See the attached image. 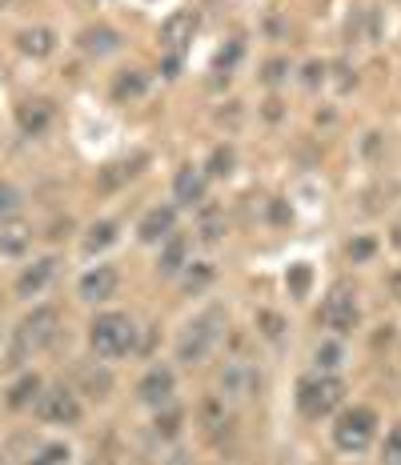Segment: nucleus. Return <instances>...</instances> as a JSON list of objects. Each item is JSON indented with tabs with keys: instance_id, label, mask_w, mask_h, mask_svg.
Wrapping results in <instances>:
<instances>
[{
	"instance_id": "nucleus-22",
	"label": "nucleus",
	"mask_w": 401,
	"mask_h": 465,
	"mask_svg": "<svg viewBox=\"0 0 401 465\" xmlns=\"http://www.w3.org/2000/svg\"><path fill=\"white\" fill-rule=\"evenodd\" d=\"M41 390L45 381L36 373H25L21 381H13V390H8V410H28V405L41 401Z\"/></svg>"
},
{
	"instance_id": "nucleus-2",
	"label": "nucleus",
	"mask_w": 401,
	"mask_h": 465,
	"mask_svg": "<svg viewBox=\"0 0 401 465\" xmlns=\"http://www.w3.org/2000/svg\"><path fill=\"white\" fill-rule=\"evenodd\" d=\"M346 401V381L337 373H313V377H301L297 381V410L301 418L309 421H321Z\"/></svg>"
},
{
	"instance_id": "nucleus-10",
	"label": "nucleus",
	"mask_w": 401,
	"mask_h": 465,
	"mask_svg": "<svg viewBox=\"0 0 401 465\" xmlns=\"http://www.w3.org/2000/svg\"><path fill=\"white\" fill-rule=\"evenodd\" d=\"M116 289H121V273H116L113 265H93L89 273L76 281V297L89 305L109 302V297H116Z\"/></svg>"
},
{
	"instance_id": "nucleus-34",
	"label": "nucleus",
	"mask_w": 401,
	"mask_h": 465,
	"mask_svg": "<svg viewBox=\"0 0 401 465\" xmlns=\"http://www.w3.org/2000/svg\"><path fill=\"white\" fill-rule=\"evenodd\" d=\"M21 189L16 185H8V181H0V221H8V217H16L21 213Z\"/></svg>"
},
{
	"instance_id": "nucleus-26",
	"label": "nucleus",
	"mask_w": 401,
	"mask_h": 465,
	"mask_svg": "<svg viewBox=\"0 0 401 465\" xmlns=\"http://www.w3.org/2000/svg\"><path fill=\"white\" fill-rule=\"evenodd\" d=\"M341 361H346V345L334 341V337L313 349V365H317V373H337Z\"/></svg>"
},
{
	"instance_id": "nucleus-41",
	"label": "nucleus",
	"mask_w": 401,
	"mask_h": 465,
	"mask_svg": "<svg viewBox=\"0 0 401 465\" xmlns=\"http://www.w3.org/2000/svg\"><path fill=\"white\" fill-rule=\"evenodd\" d=\"M177 73H181V56L165 53V76H177Z\"/></svg>"
},
{
	"instance_id": "nucleus-15",
	"label": "nucleus",
	"mask_w": 401,
	"mask_h": 465,
	"mask_svg": "<svg viewBox=\"0 0 401 465\" xmlns=\"http://www.w3.org/2000/svg\"><path fill=\"white\" fill-rule=\"evenodd\" d=\"M145 164H149V153H133V157H125V161H109L96 173V185H101V193H116L121 185H129Z\"/></svg>"
},
{
	"instance_id": "nucleus-6",
	"label": "nucleus",
	"mask_w": 401,
	"mask_h": 465,
	"mask_svg": "<svg viewBox=\"0 0 401 465\" xmlns=\"http://www.w3.org/2000/svg\"><path fill=\"white\" fill-rule=\"evenodd\" d=\"M357 317H361V309H357V293H354V285L337 281V285L329 289V297L321 302L317 322L326 325V329H334V333H354V329H357Z\"/></svg>"
},
{
	"instance_id": "nucleus-28",
	"label": "nucleus",
	"mask_w": 401,
	"mask_h": 465,
	"mask_svg": "<svg viewBox=\"0 0 401 465\" xmlns=\"http://www.w3.org/2000/svg\"><path fill=\"white\" fill-rule=\"evenodd\" d=\"M233 169H237L233 144H217V149L209 153V161H205V177H233Z\"/></svg>"
},
{
	"instance_id": "nucleus-9",
	"label": "nucleus",
	"mask_w": 401,
	"mask_h": 465,
	"mask_svg": "<svg viewBox=\"0 0 401 465\" xmlns=\"http://www.w3.org/2000/svg\"><path fill=\"white\" fill-rule=\"evenodd\" d=\"M173 393H177V377H173L169 365H153V370L136 381V397H141L145 405H153V410L173 405Z\"/></svg>"
},
{
	"instance_id": "nucleus-14",
	"label": "nucleus",
	"mask_w": 401,
	"mask_h": 465,
	"mask_svg": "<svg viewBox=\"0 0 401 465\" xmlns=\"http://www.w3.org/2000/svg\"><path fill=\"white\" fill-rule=\"evenodd\" d=\"M173 232H177V205H153L141 217V225H136V237H141L145 245H161Z\"/></svg>"
},
{
	"instance_id": "nucleus-24",
	"label": "nucleus",
	"mask_w": 401,
	"mask_h": 465,
	"mask_svg": "<svg viewBox=\"0 0 401 465\" xmlns=\"http://www.w3.org/2000/svg\"><path fill=\"white\" fill-rule=\"evenodd\" d=\"M81 390L96 397V401H105L113 393V373L105 365H89V370H81Z\"/></svg>"
},
{
	"instance_id": "nucleus-33",
	"label": "nucleus",
	"mask_w": 401,
	"mask_h": 465,
	"mask_svg": "<svg viewBox=\"0 0 401 465\" xmlns=\"http://www.w3.org/2000/svg\"><path fill=\"white\" fill-rule=\"evenodd\" d=\"M374 253H377V241H374V237H366V232H361V237H354V241L346 245V257L354 261V265H366V261L374 257Z\"/></svg>"
},
{
	"instance_id": "nucleus-38",
	"label": "nucleus",
	"mask_w": 401,
	"mask_h": 465,
	"mask_svg": "<svg viewBox=\"0 0 401 465\" xmlns=\"http://www.w3.org/2000/svg\"><path fill=\"white\" fill-rule=\"evenodd\" d=\"M326 73H329V69H326L321 61H309V64H306V73H301V84H306V89H321V84L329 81Z\"/></svg>"
},
{
	"instance_id": "nucleus-25",
	"label": "nucleus",
	"mask_w": 401,
	"mask_h": 465,
	"mask_svg": "<svg viewBox=\"0 0 401 465\" xmlns=\"http://www.w3.org/2000/svg\"><path fill=\"white\" fill-rule=\"evenodd\" d=\"M201 425H205V433H213V438H217L221 430H229V410H225V397H205Z\"/></svg>"
},
{
	"instance_id": "nucleus-7",
	"label": "nucleus",
	"mask_w": 401,
	"mask_h": 465,
	"mask_svg": "<svg viewBox=\"0 0 401 465\" xmlns=\"http://www.w3.org/2000/svg\"><path fill=\"white\" fill-rule=\"evenodd\" d=\"M36 413H41V421H48V425H81L85 405H81V397H76V390H68V385H53L48 393H41Z\"/></svg>"
},
{
	"instance_id": "nucleus-3",
	"label": "nucleus",
	"mask_w": 401,
	"mask_h": 465,
	"mask_svg": "<svg viewBox=\"0 0 401 465\" xmlns=\"http://www.w3.org/2000/svg\"><path fill=\"white\" fill-rule=\"evenodd\" d=\"M221 329H225V313H221V309H205L201 317H193V322L185 325V333L177 337V361L181 365H201L205 357L217 349Z\"/></svg>"
},
{
	"instance_id": "nucleus-44",
	"label": "nucleus",
	"mask_w": 401,
	"mask_h": 465,
	"mask_svg": "<svg viewBox=\"0 0 401 465\" xmlns=\"http://www.w3.org/2000/svg\"><path fill=\"white\" fill-rule=\"evenodd\" d=\"M394 293H397V302H401V273L394 277Z\"/></svg>"
},
{
	"instance_id": "nucleus-39",
	"label": "nucleus",
	"mask_w": 401,
	"mask_h": 465,
	"mask_svg": "<svg viewBox=\"0 0 401 465\" xmlns=\"http://www.w3.org/2000/svg\"><path fill=\"white\" fill-rule=\"evenodd\" d=\"M257 325H261V333H266V337H273V341L286 333V322H281L277 313H269V309H266V313H257Z\"/></svg>"
},
{
	"instance_id": "nucleus-40",
	"label": "nucleus",
	"mask_w": 401,
	"mask_h": 465,
	"mask_svg": "<svg viewBox=\"0 0 401 465\" xmlns=\"http://www.w3.org/2000/svg\"><path fill=\"white\" fill-rule=\"evenodd\" d=\"M269 221H273V225H289V221H293V209L286 205V201H273V205H269Z\"/></svg>"
},
{
	"instance_id": "nucleus-35",
	"label": "nucleus",
	"mask_w": 401,
	"mask_h": 465,
	"mask_svg": "<svg viewBox=\"0 0 401 465\" xmlns=\"http://www.w3.org/2000/svg\"><path fill=\"white\" fill-rule=\"evenodd\" d=\"M289 61H286V56H273V61H266V69H261V81H266L269 84V89H277V84L281 81H289Z\"/></svg>"
},
{
	"instance_id": "nucleus-47",
	"label": "nucleus",
	"mask_w": 401,
	"mask_h": 465,
	"mask_svg": "<svg viewBox=\"0 0 401 465\" xmlns=\"http://www.w3.org/2000/svg\"><path fill=\"white\" fill-rule=\"evenodd\" d=\"M0 465H5V461H0Z\"/></svg>"
},
{
	"instance_id": "nucleus-36",
	"label": "nucleus",
	"mask_w": 401,
	"mask_h": 465,
	"mask_svg": "<svg viewBox=\"0 0 401 465\" xmlns=\"http://www.w3.org/2000/svg\"><path fill=\"white\" fill-rule=\"evenodd\" d=\"M286 285H289V293H293V297H309V285H313L309 265H293V269H289V277H286Z\"/></svg>"
},
{
	"instance_id": "nucleus-27",
	"label": "nucleus",
	"mask_w": 401,
	"mask_h": 465,
	"mask_svg": "<svg viewBox=\"0 0 401 465\" xmlns=\"http://www.w3.org/2000/svg\"><path fill=\"white\" fill-rule=\"evenodd\" d=\"M73 461V450L65 441H45L28 453V465H68Z\"/></svg>"
},
{
	"instance_id": "nucleus-12",
	"label": "nucleus",
	"mask_w": 401,
	"mask_h": 465,
	"mask_svg": "<svg viewBox=\"0 0 401 465\" xmlns=\"http://www.w3.org/2000/svg\"><path fill=\"white\" fill-rule=\"evenodd\" d=\"M205 193H209V177H205L201 164H181L177 177H173V197H177V205H185V209L205 205Z\"/></svg>"
},
{
	"instance_id": "nucleus-32",
	"label": "nucleus",
	"mask_w": 401,
	"mask_h": 465,
	"mask_svg": "<svg viewBox=\"0 0 401 465\" xmlns=\"http://www.w3.org/2000/svg\"><path fill=\"white\" fill-rule=\"evenodd\" d=\"M241 53H246V45H241V41H229V45H225L217 56H213V73H225V76H229L233 69H237Z\"/></svg>"
},
{
	"instance_id": "nucleus-17",
	"label": "nucleus",
	"mask_w": 401,
	"mask_h": 465,
	"mask_svg": "<svg viewBox=\"0 0 401 465\" xmlns=\"http://www.w3.org/2000/svg\"><path fill=\"white\" fill-rule=\"evenodd\" d=\"M145 93H149V73L145 69H121L109 84V96L116 104H133V101H141Z\"/></svg>"
},
{
	"instance_id": "nucleus-18",
	"label": "nucleus",
	"mask_w": 401,
	"mask_h": 465,
	"mask_svg": "<svg viewBox=\"0 0 401 465\" xmlns=\"http://www.w3.org/2000/svg\"><path fill=\"white\" fill-rule=\"evenodd\" d=\"M185 265H189V237L173 232V237L161 241V253H156V273H161V277H177Z\"/></svg>"
},
{
	"instance_id": "nucleus-13",
	"label": "nucleus",
	"mask_w": 401,
	"mask_h": 465,
	"mask_svg": "<svg viewBox=\"0 0 401 465\" xmlns=\"http://www.w3.org/2000/svg\"><path fill=\"white\" fill-rule=\"evenodd\" d=\"M53 116H56L53 104H48L45 96H33V101L16 104V129H21L25 137H45V133L53 129Z\"/></svg>"
},
{
	"instance_id": "nucleus-20",
	"label": "nucleus",
	"mask_w": 401,
	"mask_h": 465,
	"mask_svg": "<svg viewBox=\"0 0 401 465\" xmlns=\"http://www.w3.org/2000/svg\"><path fill=\"white\" fill-rule=\"evenodd\" d=\"M53 273H56V257L33 261V265H28L25 273L16 277V297H36V293H45V285L53 281Z\"/></svg>"
},
{
	"instance_id": "nucleus-4",
	"label": "nucleus",
	"mask_w": 401,
	"mask_h": 465,
	"mask_svg": "<svg viewBox=\"0 0 401 465\" xmlns=\"http://www.w3.org/2000/svg\"><path fill=\"white\" fill-rule=\"evenodd\" d=\"M377 433V413L369 405H354V410H341L334 421V445L341 453H361L369 450Z\"/></svg>"
},
{
	"instance_id": "nucleus-8",
	"label": "nucleus",
	"mask_w": 401,
	"mask_h": 465,
	"mask_svg": "<svg viewBox=\"0 0 401 465\" xmlns=\"http://www.w3.org/2000/svg\"><path fill=\"white\" fill-rule=\"evenodd\" d=\"M217 385H221V397H237V401H246V397H253V393L261 390V373L253 370L249 361L233 357V361H225V365H221Z\"/></svg>"
},
{
	"instance_id": "nucleus-30",
	"label": "nucleus",
	"mask_w": 401,
	"mask_h": 465,
	"mask_svg": "<svg viewBox=\"0 0 401 465\" xmlns=\"http://www.w3.org/2000/svg\"><path fill=\"white\" fill-rule=\"evenodd\" d=\"M197 232H201L205 245H217L221 232H225V213H221V209H205V213H201V225H197Z\"/></svg>"
},
{
	"instance_id": "nucleus-16",
	"label": "nucleus",
	"mask_w": 401,
	"mask_h": 465,
	"mask_svg": "<svg viewBox=\"0 0 401 465\" xmlns=\"http://www.w3.org/2000/svg\"><path fill=\"white\" fill-rule=\"evenodd\" d=\"M76 45H81L85 56H96V61H101V56H113L125 41H121V33H116L113 25H89V28L76 33Z\"/></svg>"
},
{
	"instance_id": "nucleus-45",
	"label": "nucleus",
	"mask_w": 401,
	"mask_h": 465,
	"mask_svg": "<svg viewBox=\"0 0 401 465\" xmlns=\"http://www.w3.org/2000/svg\"><path fill=\"white\" fill-rule=\"evenodd\" d=\"M8 8H13V0H0V13H8Z\"/></svg>"
},
{
	"instance_id": "nucleus-43",
	"label": "nucleus",
	"mask_w": 401,
	"mask_h": 465,
	"mask_svg": "<svg viewBox=\"0 0 401 465\" xmlns=\"http://www.w3.org/2000/svg\"><path fill=\"white\" fill-rule=\"evenodd\" d=\"M169 465H193V458H189V453H173Z\"/></svg>"
},
{
	"instance_id": "nucleus-46",
	"label": "nucleus",
	"mask_w": 401,
	"mask_h": 465,
	"mask_svg": "<svg viewBox=\"0 0 401 465\" xmlns=\"http://www.w3.org/2000/svg\"><path fill=\"white\" fill-rule=\"evenodd\" d=\"M397 5H401V0H397Z\"/></svg>"
},
{
	"instance_id": "nucleus-1",
	"label": "nucleus",
	"mask_w": 401,
	"mask_h": 465,
	"mask_svg": "<svg viewBox=\"0 0 401 465\" xmlns=\"http://www.w3.org/2000/svg\"><path fill=\"white\" fill-rule=\"evenodd\" d=\"M89 345L101 361H116L129 357L136 349V325L129 313H96L89 325Z\"/></svg>"
},
{
	"instance_id": "nucleus-29",
	"label": "nucleus",
	"mask_w": 401,
	"mask_h": 465,
	"mask_svg": "<svg viewBox=\"0 0 401 465\" xmlns=\"http://www.w3.org/2000/svg\"><path fill=\"white\" fill-rule=\"evenodd\" d=\"M116 229H121L116 221H96V225L85 232V253L93 257V253H101V249H109L116 241Z\"/></svg>"
},
{
	"instance_id": "nucleus-19",
	"label": "nucleus",
	"mask_w": 401,
	"mask_h": 465,
	"mask_svg": "<svg viewBox=\"0 0 401 465\" xmlns=\"http://www.w3.org/2000/svg\"><path fill=\"white\" fill-rule=\"evenodd\" d=\"M16 48L28 56V61H45V56L56 53V33L45 25H33V28H21L16 33Z\"/></svg>"
},
{
	"instance_id": "nucleus-31",
	"label": "nucleus",
	"mask_w": 401,
	"mask_h": 465,
	"mask_svg": "<svg viewBox=\"0 0 401 465\" xmlns=\"http://www.w3.org/2000/svg\"><path fill=\"white\" fill-rule=\"evenodd\" d=\"M181 421H185V413L181 410H173V405H165V410H156V438H177L181 433Z\"/></svg>"
},
{
	"instance_id": "nucleus-37",
	"label": "nucleus",
	"mask_w": 401,
	"mask_h": 465,
	"mask_svg": "<svg viewBox=\"0 0 401 465\" xmlns=\"http://www.w3.org/2000/svg\"><path fill=\"white\" fill-rule=\"evenodd\" d=\"M381 458H386V465H401V421L389 430L386 438V450H381Z\"/></svg>"
},
{
	"instance_id": "nucleus-5",
	"label": "nucleus",
	"mask_w": 401,
	"mask_h": 465,
	"mask_svg": "<svg viewBox=\"0 0 401 465\" xmlns=\"http://www.w3.org/2000/svg\"><path fill=\"white\" fill-rule=\"evenodd\" d=\"M56 333H61V317H56V309H48V305L33 309V313L21 322V329H16V349H13V361L8 365H21L25 353H36V349L53 345Z\"/></svg>"
},
{
	"instance_id": "nucleus-21",
	"label": "nucleus",
	"mask_w": 401,
	"mask_h": 465,
	"mask_svg": "<svg viewBox=\"0 0 401 465\" xmlns=\"http://www.w3.org/2000/svg\"><path fill=\"white\" fill-rule=\"evenodd\" d=\"M28 245H33V229H28L25 221H16V217L0 221V253H5V257H21Z\"/></svg>"
},
{
	"instance_id": "nucleus-42",
	"label": "nucleus",
	"mask_w": 401,
	"mask_h": 465,
	"mask_svg": "<svg viewBox=\"0 0 401 465\" xmlns=\"http://www.w3.org/2000/svg\"><path fill=\"white\" fill-rule=\"evenodd\" d=\"M389 245H394V249H397V253H401V221H397V225H394V232H389Z\"/></svg>"
},
{
	"instance_id": "nucleus-23",
	"label": "nucleus",
	"mask_w": 401,
	"mask_h": 465,
	"mask_svg": "<svg viewBox=\"0 0 401 465\" xmlns=\"http://www.w3.org/2000/svg\"><path fill=\"white\" fill-rule=\"evenodd\" d=\"M213 277H217V269H213L209 261H189V265L181 269V289L197 297V293H205V289L213 285Z\"/></svg>"
},
{
	"instance_id": "nucleus-11",
	"label": "nucleus",
	"mask_w": 401,
	"mask_h": 465,
	"mask_svg": "<svg viewBox=\"0 0 401 465\" xmlns=\"http://www.w3.org/2000/svg\"><path fill=\"white\" fill-rule=\"evenodd\" d=\"M193 36H197V13H173L169 21L161 25V53H173V56H185V48L193 45Z\"/></svg>"
}]
</instances>
